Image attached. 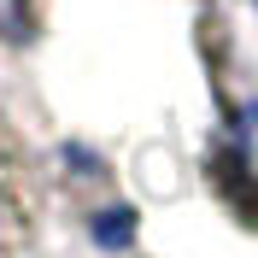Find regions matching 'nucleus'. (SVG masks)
I'll return each instance as SVG.
<instances>
[{
    "instance_id": "7ed1b4c3",
    "label": "nucleus",
    "mask_w": 258,
    "mask_h": 258,
    "mask_svg": "<svg viewBox=\"0 0 258 258\" xmlns=\"http://www.w3.org/2000/svg\"><path fill=\"white\" fill-rule=\"evenodd\" d=\"M241 147H246V164H252V176H258V112L241 117Z\"/></svg>"
},
{
    "instance_id": "f03ea898",
    "label": "nucleus",
    "mask_w": 258,
    "mask_h": 258,
    "mask_svg": "<svg viewBox=\"0 0 258 258\" xmlns=\"http://www.w3.org/2000/svg\"><path fill=\"white\" fill-rule=\"evenodd\" d=\"M41 30V0H0V41L6 47H24Z\"/></svg>"
},
{
    "instance_id": "f257e3e1",
    "label": "nucleus",
    "mask_w": 258,
    "mask_h": 258,
    "mask_svg": "<svg viewBox=\"0 0 258 258\" xmlns=\"http://www.w3.org/2000/svg\"><path fill=\"white\" fill-rule=\"evenodd\" d=\"M35 223V164L18 123L0 112V258H18Z\"/></svg>"
}]
</instances>
